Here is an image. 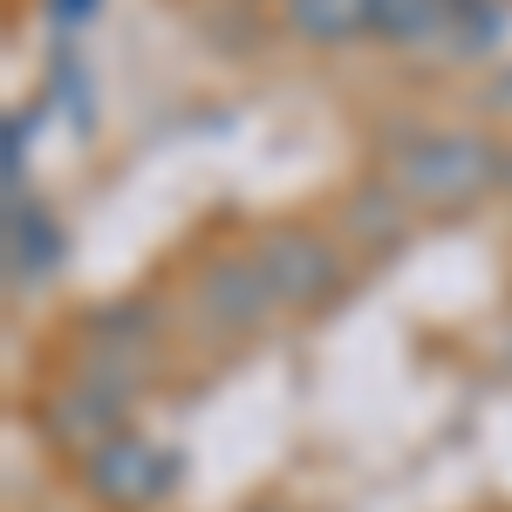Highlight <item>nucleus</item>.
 <instances>
[{"label":"nucleus","mask_w":512,"mask_h":512,"mask_svg":"<svg viewBox=\"0 0 512 512\" xmlns=\"http://www.w3.org/2000/svg\"><path fill=\"white\" fill-rule=\"evenodd\" d=\"M383 185L410 212H472L506 185V151L478 130H417L383 158Z\"/></svg>","instance_id":"1"},{"label":"nucleus","mask_w":512,"mask_h":512,"mask_svg":"<svg viewBox=\"0 0 512 512\" xmlns=\"http://www.w3.org/2000/svg\"><path fill=\"white\" fill-rule=\"evenodd\" d=\"M82 499L103 512H158L171 492H178V478H185V458L178 451H164L151 437L123 431L110 437L96 458H82Z\"/></svg>","instance_id":"2"},{"label":"nucleus","mask_w":512,"mask_h":512,"mask_svg":"<svg viewBox=\"0 0 512 512\" xmlns=\"http://www.w3.org/2000/svg\"><path fill=\"white\" fill-rule=\"evenodd\" d=\"M253 260H260L267 287H274L280 315H315V308H328L342 294V280H349L342 246L321 239L315 226H267V233L253 239Z\"/></svg>","instance_id":"3"},{"label":"nucleus","mask_w":512,"mask_h":512,"mask_svg":"<svg viewBox=\"0 0 512 512\" xmlns=\"http://www.w3.org/2000/svg\"><path fill=\"white\" fill-rule=\"evenodd\" d=\"M506 7L499 0H376L369 7V35L383 48H437L451 41L458 55H478L499 41Z\"/></svg>","instance_id":"4"},{"label":"nucleus","mask_w":512,"mask_h":512,"mask_svg":"<svg viewBox=\"0 0 512 512\" xmlns=\"http://www.w3.org/2000/svg\"><path fill=\"white\" fill-rule=\"evenodd\" d=\"M280 315L274 287L260 274V260L253 253H219V260H205L192 280V321L205 335H219V342H246V335H260L267 321Z\"/></svg>","instance_id":"5"},{"label":"nucleus","mask_w":512,"mask_h":512,"mask_svg":"<svg viewBox=\"0 0 512 512\" xmlns=\"http://www.w3.org/2000/svg\"><path fill=\"white\" fill-rule=\"evenodd\" d=\"M7 260H14V280H21V287H41V280L69 260L62 226L41 212L35 198H21V192H14V205H7Z\"/></svg>","instance_id":"6"},{"label":"nucleus","mask_w":512,"mask_h":512,"mask_svg":"<svg viewBox=\"0 0 512 512\" xmlns=\"http://www.w3.org/2000/svg\"><path fill=\"white\" fill-rule=\"evenodd\" d=\"M369 7L376 0H280V21L308 48H349L355 35H369Z\"/></svg>","instance_id":"7"},{"label":"nucleus","mask_w":512,"mask_h":512,"mask_svg":"<svg viewBox=\"0 0 512 512\" xmlns=\"http://www.w3.org/2000/svg\"><path fill=\"white\" fill-rule=\"evenodd\" d=\"M349 226H355V246H390V239H403V226H410V205H403L390 185H369V192L355 198Z\"/></svg>","instance_id":"8"},{"label":"nucleus","mask_w":512,"mask_h":512,"mask_svg":"<svg viewBox=\"0 0 512 512\" xmlns=\"http://www.w3.org/2000/svg\"><path fill=\"white\" fill-rule=\"evenodd\" d=\"M41 7H48V21H55V28H82V21L96 14V0H41Z\"/></svg>","instance_id":"9"},{"label":"nucleus","mask_w":512,"mask_h":512,"mask_svg":"<svg viewBox=\"0 0 512 512\" xmlns=\"http://www.w3.org/2000/svg\"><path fill=\"white\" fill-rule=\"evenodd\" d=\"M506 192H512V144H506Z\"/></svg>","instance_id":"10"}]
</instances>
